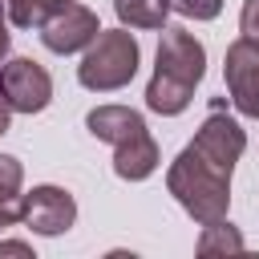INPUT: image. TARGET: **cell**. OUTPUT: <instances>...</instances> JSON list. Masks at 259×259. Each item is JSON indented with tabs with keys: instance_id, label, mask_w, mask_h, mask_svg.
<instances>
[{
	"instance_id": "cell-1",
	"label": "cell",
	"mask_w": 259,
	"mask_h": 259,
	"mask_svg": "<svg viewBox=\"0 0 259 259\" xmlns=\"http://www.w3.org/2000/svg\"><path fill=\"white\" fill-rule=\"evenodd\" d=\"M166 190L174 194V202L202 227L214 219H227L231 210V174H223L219 166H210L206 158H198L190 146L178 150V158L166 170Z\"/></svg>"
},
{
	"instance_id": "cell-2",
	"label": "cell",
	"mask_w": 259,
	"mask_h": 259,
	"mask_svg": "<svg viewBox=\"0 0 259 259\" xmlns=\"http://www.w3.org/2000/svg\"><path fill=\"white\" fill-rule=\"evenodd\" d=\"M138 65H142V49H138V36L121 24V28H101L93 36V45L81 53V65H77V81L89 89V93H113V89H125L134 77H138Z\"/></svg>"
},
{
	"instance_id": "cell-3",
	"label": "cell",
	"mask_w": 259,
	"mask_h": 259,
	"mask_svg": "<svg viewBox=\"0 0 259 259\" xmlns=\"http://www.w3.org/2000/svg\"><path fill=\"white\" fill-rule=\"evenodd\" d=\"M154 73L174 77L190 89H198V81L206 77V45L182 28V24H166L158 32V53H154Z\"/></svg>"
},
{
	"instance_id": "cell-4",
	"label": "cell",
	"mask_w": 259,
	"mask_h": 259,
	"mask_svg": "<svg viewBox=\"0 0 259 259\" xmlns=\"http://www.w3.org/2000/svg\"><path fill=\"white\" fill-rule=\"evenodd\" d=\"M0 97L12 113H40L53 101V77L32 57H8L0 65Z\"/></svg>"
},
{
	"instance_id": "cell-5",
	"label": "cell",
	"mask_w": 259,
	"mask_h": 259,
	"mask_svg": "<svg viewBox=\"0 0 259 259\" xmlns=\"http://www.w3.org/2000/svg\"><path fill=\"white\" fill-rule=\"evenodd\" d=\"M20 223H24L32 235L57 239V235H65V231L77 223V198H73L65 186L40 182V186H32L28 194H20Z\"/></svg>"
},
{
	"instance_id": "cell-6",
	"label": "cell",
	"mask_w": 259,
	"mask_h": 259,
	"mask_svg": "<svg viewBox=\"0 0 259 259\" xmlns=\"http://www.w3.org/2000/svg\"><path fill=\"white\" fill-rule=\"evenodd\" d=\"M223 81H227V93H231L235 113L259 117V40L235 36V40L227 45Z\"/></svg>"
},
{
	"instance_id": "cell-7",
	"label": "cell",
	"mask_w": 259,
	"mask_h": 259,
	"mask_svg": "<svg viewBox=\"0 0 259 259\" xmlns=\"http://www.w3.org/2000/svg\"><path fill=\"white\" fill-rule=\"evenodd\" d=\"M186 146H190L198 158H206L210 166H219L223 174H235V162H239L243 150H247V134H243V125H239L231 113L214 109V113L202 117V125L194 130V138H190Z\"/></svg>"
},
{
	"instance_id": "cell-8",
	"label": "cell",
	"mask_w": 259,
	"mask_h": 259,
	"mask_svg": "<svg viewBox=\"0 0 259 259\" xmlns=\"http://www.w3.org/2000/svg\"><path fill=\"white\" fill-rule=\"evenodd\" d=\"M36 32H40V45H45L49 53H57V57H73V53H85V49L93 45V36L101 32V20H97L93 8H85V4L73 0L69 8L53 12Z\"/></svg>"
},
{
	"instance_id": "cell-9",
	"label": "cell",
	"mask_w": 259,
	"mask_h": 259,
	"mask_svg": "<svg viewBox=\"0 0 259 259\" xmlns=\"http://www.w3.org/2000/svg\"><path fill=\"white\" fill-rule=\"evenodd\" d=\"M85 130L105 146H121V142H130L134 134L146 130V117L138 109H130V105H113L109 101V105H97V109L85 113Z\"/></svg>"
},
{
	"instance_id": "cell-10",
	"label": "cell",
	"mask_w": 259,
	"mask_h": 259,
	"mask_svg": "<svg viewBox=\"0 0 259 259\" xmlns=\"http://www.w3.org/2000/svg\"><path fill=\"white\" fill-rule=\"evenodd\" d=\"M158 162H162V150H158V142H154L150 130H142L130 142L113 146V174L125 178V182H146L158 170Z\"/></svg>"
},
{
	"instance_id": "cell-11",
	"label": "cell",
	"mask_w": 259,
	"mask_h": 259,
	"mask_svg": "<svg viewBox=\"0 0 259 259\" xmlns=\"http://www.w3.org/2000/svg\"><path fill=\"white\" fill-rule=\"evenodd\" d=\"M190 101H194V89H190V85H182V81H174V77L154 73V77L146 81V109H150V113L178 117V113H186V109H190Z\"/></svg>"
},
{
	"instance_id": "cell-12",
	"label": "cell",
	"mask_w": 259,
	"mask_h": 259,
	"mask_svg": "<svg viewBox=\"0 0 259 259\" xmlns=\"http://www.w3.org/2000/svg\"><path fill=\"white\" fill-rule=\"evenodd\" d=\"M20 194H24V166L12 154H0V235L20 223Z\"/></svg>"
},
{
	"instance_id": "cell-13",
	"label": "cell",
	"mask_w": 259,
	"mask_h": 259,
	"mask_svg": "<svg viewBox=\"0 0 259 259\" xmlns=\"http://www.w3.org/2000/svg\"><path fill=\"white\" fill-rule=\"evenodd\" d=\"M243 247H247V239H243V231H239L231 219L202 223L198 243H194V251H198V255H235V251H243Z\"/></svg>"
},
{
	"instance_id": "cell-14",
	"label": "cell",
	"mask_w": 259,
	"mask_h": 259,
	"mask_svg": "<svg viewBox=\"0 0 259 259\" xmlns=\"http://www.w3.org/2000/svg\"><path fill=\"white\" fill-rule=\"evenodd\" d=\"M113 12L125 28H166L170 0H113Z\"/></svg>"
},
{
	"instance_id": "cell-15",
	"label": "cell",
	"mask_w": 259,
	"mask_h": 259,
	"mask_svg": "<svg viewBox=\"0 0 259 259\" xmlns=\"http://www.w3.org/2000/svg\"><path fill=\"white\" fill-rule=\"evenodd\" d=\"M170 12L186 20H214L223 12V0H170Z\"/></svg>"
},
{
	"instance_id": "cell-16",
	"label": "cell",
	"mask_w": 259,
	"mask_h": 259,
	"mask_svg": "<svg viewBox=\"0 0 259 259\" xmlns=\"http://www.w3.org/2000/svg\"><path fill=\"white\" fill-rule=\"evenodd\" d=\"M8 20H12L16 28H40V24H45V16L36 12L32 0H8Z\"/></svg>"
},
{
	"instance_id": "cell-17",
	"label": "cell",
	"mask_w": 259,
	"mask_h": 259,
	"mask_svg": "<svg viewBox=\"0 0 259 259\" xmlns=\"http://www.w3.org/2000/svg\"><path fill=\"white\" fill-rule=\"evenodd\" d=\"M239 32L251 36V40H259V0H243V8H239Z\"/></svg>"
},
{
	"instance_id": "cell-18",
	"label": "cell",
	"mask_w": 259,
	"mask_h": 259,
	"mask_svg": "<svg viewBox=\"0 0 259 259\" xmlns=\"http://www.w3.org/2000/svg\"><path fill=\"white\" fill-rule=\"evenodd\" d=\"M0 255H24V259H32V243H24V239H0Z\"/></svg>"
},
{
	"instance_id": "cell-19",
	"label": "cell",
	"mask_w": 259,
	"mask_h": 259,
	"mask_svg": "<svg viewBox=\"0 0 259 259\" xmlns=\"http://www.w3.org/2000/svg\"><path fill=\"white\" fill-rule=\"evenodd\" d=\"M4 12H8V0H0V65L8 61V49H12V36H8V20H4Z\"/></svg>"
},
{
	"instance_id": "cell-20",
	"label": "cell",
	"mask_w": 259,
	"mask_h": 259,
	"mask_svg": "<svg viewBox=\"0 0 259 259\" xmlns=\"http://www.w3.org/2000/svg\"><path fill=\"white\" fill-rule=\"evenodd\" d=\"M32 4H36V12H40V16H45V20H49V16H53V12H61V8H69V4H73V0H32Z\"/></svg>"
},
{
	"instance_id": "cell-21",
	"label": "cell",
	"mask_w": 259,
	"mask_h": 259,
	"mask_svg": "<svg viewBox=\"0 0 259 259\" xmlns=\"http://www.w3.org/2000/svg\"><path fill=\"white\" fill-rule=\"evenodd\" d=\"M8 125H12V109H8V101L0 97V138L8 134Z\"/></svg>"
}]
</instances>
